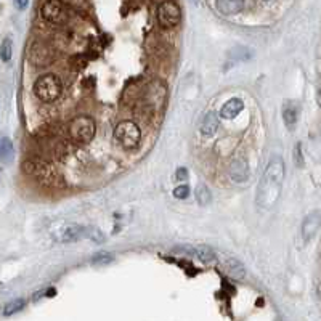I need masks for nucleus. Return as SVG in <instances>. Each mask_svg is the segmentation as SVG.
<instances>
[{"label":"nucleus","mask_w":321,"mask_h":321,"mask_svg":"<svg viewBox=\"0 0 321 321\" xmlns=\"http://www.w3.org/2000/svg\"><path fill=\"white\" fill-rule=\"evenodd\" d=\"M225 270L228 271V275L234 279H243L246 276V268L238 259H228L225 262Z\"/></svg>","instance_id":"17"},{"label":"nucleus","mask_w":321,"mask_h":321,"mask_svg":"<svg viewBox=\"0 0 321 321\" xmlns=\"http://www.w3.org/2000/svg\"><path fill=\"white\" fill-rule=\"evenodd\" d=\"M112 260H114V254L112 252H98L92 257L90 262H92V265L100 267V265H108V263H111Z\"/></svg>","instance_id":"19"},{"label":"nucleus","mask_w":321,"mask_h":321,"mask_svg":"<svg viewBox=\"0 0 321 321\" xmlns=\"http://www.w3.org/2000/svg\"><path fill=\"white\" fill-rule=\"evenodd\" d=\"M114 140L124 149H135L140 145L141 132L134 121H122L114 129Z\"/></svg>","instance_id":"4"},{"label":"nucleus","mask_w":321,"mask_h":321,"mask_svg":"<svg viewBox=\"0 0 321 321\" xmlns=\"http://www.w3.org/2000/svg\"><path fill=\"white\" fill-rule=\"evenodd\" d=\"M177 252L190 254V256H196L203 262H209L214 259V251L207 246H196V248H183V249H175Z\"/></svg>","instance_id":"15"},{"label":"nucleus","mask_w":321,"mask_h":321,"mask_svg":"<svg viewBox=\"0 0 321 321\" xmlns=\"http://www.w3.org/2000/svg\"><path fill=\"white\" fill-rule=\"evenodd\" d=\"M42 18L52 24H64L68 21V7L63 0H45L41 8Z\"/></svg>","instance_id":"6"},{"label":"nucleus","mask_w":321,"mask_h":321,"mask_svg":"<svg viewBox=\"0 0 321 321\" xmlns=\"http://www.w3.org/2000/svg\"><path fill=\"white\" fill-rule=\"evenodd\" d=\"M95 121L89 116H77L69 121L68 124V134L69 138L75 143H82V145H87L93 140L95 137Z\"/></svg>","instance_id":"2"},{"label":"nucleus","mask_w":321,"mask_h":321,"mask_svg":"<svg viewBox=\"0 0 321 321\" xmlns=\"http://www.w3.org/2000/svg\"><path fill=\"white\" fill-rule=\"evenodd\" d=\"M244 7V0H217V8L225 16L238 15Z\"/></svg>","instance_id":"12"},{"label":"nucleus","mask_w":321,"mask_h":321,"mask_svg":"<svg viewBox=\"0 0 321 321\" xmlns=\"http://www.w3.org/2000/svg\"><path fill=\"white\" fill-rule=\"evenodd\" d=\"M84 236L93 239V241H97V243L105 241V234H103L98 228H95V226H92V228H84Z\"/></svg>","instance_id":"22"},{"label":"nucleus","mask_w":321,"mask_h":321,"mask_svg":"<svg viewBox=\"0 0 321 321\" xmlns=\"http://www.w3.org/2000/svg\"><path fill=\"white\" fill-rule=\"evenodd\" d=\"M157 23L164 29H172L182 21V8L175 0H164L157 5Z\"/></svg>","instance_id":"5"},{"label":"nucleus","mask_w":321,"mask_h":321,"mask_svg":"<svg viewBox=\"0 0 321 321\" xmlns=\"http://www.w3.org/2000/svg\"><path fill=\"white\" fill-rule=\"evenodd\" d=\"M318 228H319V212L315 211L310 215H307L304 223H302V238L305 241H310L316 234Z\"/></svg>","instance_id":"10"},{"label":"nucleus","mask_w":321,"mask_h":321,"mask_svg":"<svg viewBox=\"0 0 321 321\" xmlns=\"http://www.w3.org/2000/svg\"><path fill=\"white\" fill-rule=\"evenodd\" d=\"M175 178H177V182H186L188 180V171L185 167H178L177 172H175Z\"/></svg>","instance_id":"25"},{"label":"nucleus","mask_w":321,"mask_h":321,"mask_svg":"<svg viewBox=\"0 0 321 321\" xmlns=\"http://www.w3.org/2000/svg\"><path fill=\"white\" fill-rule=\"evenodd\" d=\"M285 160L279 156L271 157L268 163L265 174L262 177V182L257 188V206L262 209H271L278 203L281 190H283V182H285Z\"/></svg>","instance_id":"1"},{"label":"nucleus","mask_w":321,"mask_h":321,"mask_svg":"<svg viewBox=\"0 0 321 321\" xmlns=\"http://www.w3.org/2000/svg\"><path fill=\"white\" fill-rule=\"evenodd\" d=\"M219 130V117L215 112H207L201 122V134L204 137H212Z\"/></svg>","instance_id":"14"},{"label":"nucleus","mask_w":321,"mask_h":321,"mask_svg":"<svg viewBox=\"0 0 321 321\" xmlns=\"http://www.w3.org/2000/svg\"><path fill=\"white\" fill-rule=\"evenodd\" d=\"M196 199H197V204L199 206H207V204H211L212 201V194H211V190L207 188V185L201 183V185H197L196 188Z\"/></svg>","instance_id":"18"},{"label":"nucleus","mask_w":321,"mask_h":321,"mask_svg":"<svg viewBox=\"0 0 321 321\" xmlns=\"http://www.w3.org/2000/svg\"><path fill=\"white\" fill-rule=\"evenodd\" d=\"M294 164L299 169L304 167V156H302V145L300 143H297L294 146Z\"/></svg>","instance_id":"23"},{"label":"nucleus","mask_w":321,"mask_h":321,"mask_svg":"<svg viewBox=\"0 0 321 321\" xmlns=\"http://www.w3.org/2000/svg\"><path fill=\"white\" fill-rule=\"evenodd\" d=\"M15 157V146L10 138H0V163L2 164H10Z\"/></svg>","instance_id":"16"},{"label":"nucleus","mask_w":321,"mask_h":321,"mask_svg":"<svg viewBox=\"0 0 321 321\" xmlns=\"http://www.w3.org/2000/svg\"><path fill=\"white\" fill-rule=\"evenodd\" d=\"M29 58H31L32 64L44 68V66H49L52 63V53L44 44L35 42L29 50Z\"/></svg>","instance_id":"9"},{"label":"nucleus","mask_w":321,"mask_h":321,"mask_svg":"<svg viewBox=\"0 0 321 321\" xmlns=\"http://www.w3.org/2000/svg\"><path fill=\"white\" fill-rule=\"evenodd\" d=\"M243 108H244V103H243L241 98H231L223 105V108L220 111V116L223 119H233L239 114V112L243 111Z\"/></svg>","instance_id":"13"},{"label":"nucleus","mask_w":321,"mask_h":321,"mask_svg":"<svg viewBox=\"0 0 321 321\" xmlns=\"http://www.w3.org/2000/svg\"><path fill=\"white\" fill-rule=\"evenodd\" d=\"M27 4H29V0H15V5L18 10H24V8L27 7Z\"/></svg>","instance_id":"26"},{"label":"nucleus","mask_w":321,"mask_h":321,"mask_svg":"<svg viewBox=\"0 0 321 321\" xmlns=\"http://www.w3.org/2000/svg\"><path fill=\"white\" fill-rule=\"evenodd\" d=\"M53 236L58 243H74L84 238V226L77 223H64L53 233Z\"/></svg>","instance_id":"7"},{"label":"nucleus","mask_w":321,"mask_h":321,"mask_svg":"<svg viewBox=\"0 0 321 321\" xmlns=\"http://www.w3.org/2000/svg\"><path fill=\"white\" fill-rule=\"evenodd\" d=\"M188 194H190V188H188L186 185H180L174 190V196L177 197V199H186Z\"/></svg>","instance_id":"24"},{"label":"nucleus","mask_w":321,"mask_h":321,"mask_svg":"<svg viewBox=\"0 0 321 321\" xmlns=\"http://www.w3.org/2000/svg\"><path fill=\"white\" fill-rule=\"evenodd\" d=\"M26 307V300L24 299H15V300H12V302H8V304L5 305V308H4V315H13V313H16V311H20V310H23Z\"/></svg>","instance_id":"20"},{"label":"nucleus","mask_w":321,"mask_h":321,"mask_svg":"<svg viewBox=\"0 0 321 321\" xmlns=\"http://www.w3.org/2000/svg\"><path fill=\"white\" fill-rule=\"evenodd\" d=\"M34 95L44 103H52L61 95V81L55 74H45L34 82Z\"/></svg>","instance_id":"3"},{"label":"nucleus","mask_w":321,"mask_h":321,"mask_svg":"<svg viewBox=\"0 0 321 321\" xmlns=\"http://www.w3.org/2000/svg\"><path fill=\"white\" fill-rule=\"evenodd\" d=\"M300 116V105L294 100H288L283 105V121H285V126L289 130H294Z\"/></svg>","instance_id":"8"},{"label":"nucleus","mask_w":321,"mask_h":321,"mask_svg":"<svg viewBox=\"0 0 321 321\" xmlns=\"http://www.w3.org/2000/svg\"><path fill=\"white\" fill-rule=\"evenodd\" d=\"M230 175L234 182H238V183H243V182H246L248 180V177H249V166L248 163L244 159H236L231 163L230 166Z\"/></svg>","instance_id":"11"},{"label":"nucleus","mask_w":321,"mask_h":321,"mask_svg":"<svg viewBox=\"0 0 321 321\" xmlns=\"http://www.w3.org/2000/svg\"><path fill=\"white\" fill-rule=\"evenodd\" d=\"M12 53H13V44H12V41L7 37V39L2 42V45H0V60H2L4 63L10 61Z\"/></svg>","instance_id":"21"}]
</instances>
